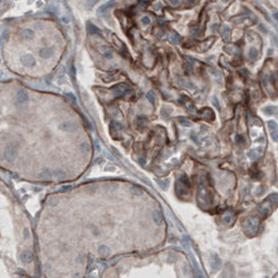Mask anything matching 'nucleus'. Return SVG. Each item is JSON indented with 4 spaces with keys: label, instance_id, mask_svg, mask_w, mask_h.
<instances>
[{
    "label": "nucleus",
    "instance_id": "c756f323",
    "mask_svg": "<svg viewBox=\"0 0 278 278\" xmlns=\"http://www.w3.org/2000/svg\"><path fill=\"white\" fill-rule=\"evenodd\" d=\"M57 203H58V200H57L56 198H50V199H49V205H51V206L57 205Z\"/></svg>",
    "mask_w": 278,
    "mask_h": 278
},
{
    "label": "nucleus",
    "instance_id": "f704fd0d",
    "mask_svg": "<svg viewBox=\"0 0 278 278\" xmlns=\"http://www.w3.org/2000/svg\"><path fill=\"white\" fill-rule=\"evenodd\" d=\"M62 21H64V23H68V20H67V19L65 18V17H64V18H62Z\"/></svg>",
    "mask_w": 278,
    "mask_h": 278
},
{
    "label": "nucleus",
    "instance_id": "5701e85b",
    "mask_svg": "<svg viewBox=\"0 0 278 278\" xmlns=\"http://www.w3.org/2000/svg\"><path fill=\"white\" fill-rule=\"evenodd\" d=\"M268 127H269V129H270V131H271V130H275V129H277L278 126H277V123H276V121H274V120H270V121L268 123Z\"/></svg>",
    "mask_w": 278,
    "mask_h": 278
},
{
    "label": "nucleus",
    "instance_id": "7c9ffc66",
    "mask_svg": "<svg viewBox=\"0 0 278 278\" xmlns=\"http://www.w3.org/2000/svg\"><path fill=\"white\" fill-rule=\"evenodd\" d=\"M168 1L173 6H178L179 5V1H180V0H168Z\"/></svg>",
    "mask_w": 278,
    "mask_h": 278
},
{
    "label": "nucleus",
    "instance_id": "a878e982",
    "mask_svg": "<svg viewBox=\"0 0 278 278\" xmlns=\"http://www.w3.org/2000/svg\"><path fill=\"white\" fill-rule=\"evenodd\" d=\"M142 25H145V26H148V25H150L151 20H150V18H149V17L145 16V17H142Z\"/></svg>",
    "mask_w": 278,
    "mask_h": 278
},
{
    "label": "nucleus",
    "instance_id": "a211bd4d",
    "mask_svg": "<svg viewBox=\"0 0 278 278\" xmlns=\"http://www.w3.org/2000/svg\"><path fill=\"white\" fill-rule=\"evenodd\" d=\"M178 121H179V123H180L181 126H184V127H192V121L186 118H178Z\"/></svg>",
    "mask_w": 278,
    "mask_h": 278
},
{
    "label": "nucleus",
    "instance_id": "72a5a7b5",
    "mask_svg": "<svg viewBox=\"0 0 278 278\" xmlns=\"http://www.w3.org/2000/svg\"><path fill=\"white\" fill-rule=\"evenodd\" d=\"M2 35H4V38H5V39H7V38H8V36H7V35H8V33H7V31H4V32H2Z\"/></svg>",
    "mask_w": 278,
    "mask_h": 278
},
{
    "label": "nucleus",
    "instance_id": "393cba45",
    "mask_svg": "<svg viewBox=\"0 0 278 278\" xmlns=\"http://www.w3.org/2000/svg\"><path fill=\"white\" fill-rule=\"evenodd\" d=\"M271 138H273L274 142H278V128L275 129V130H271Z\"/></svg>",
    "mask_w": 278,
    "mask_h": 278
},
{
    "label": "nucleus",
    "instance_id": "20e7f679",
    "mask_svg": "<svg viewBox=\"0 0 278 278\" xmlns=\"http://www.w3.org/2000/svg\"><path fill=\"white\" fill-rule=\"evenodd\" d=\"M28 100H29V96H28V94L26 91L25 90L18 91L17 97H16V105L23 106V105H25V104H27Z\"/></svg>",
    "mask_w": 278,
    "mask_h": 278
},
{
    "label": "nucleus",
    "instance_id": "b1692460",
    "mask_svg": "<svg viewBox=\"0 0 278 278\" xmlns=\"http://www.w3.org/2000/svg\"><path fill=\"white\" fill-rule=\"evenodd\" d=\"M88 32H89V33H98V32H99V30H98V29H97L95 26L89 25V26H88Z\"/></svg>",
    "mask_w": 278,
    "mask_h": 278
},
{
    "label": "nucleus",
    "instance_id": "7ed1b4c3",
    "mask_svg": "<svg viewBox=\"0 0 278 278\" xmlns=\"http://www.w3.org/2000/svg\"><path fill=\"white\" fill-rule=\"evenodd\" d=\"M20 61L23 62V66H26V67H33L35 65H36V59H35V57L31 55V54H25V55L21 56V58H20Z\"/></svg>",
    "mask_w": 278,
    "mask_h": 278
},
{
    "label": "nucleus",
    "instance_id": "4be33fe9",
    "mask_svg": "<svg viewBox=\"0 0 278 278\" xmlns=\"http://www.w3.org/2000/svg\"><path fill=\"white\" fill-rule=\"evenodd\" d=\"M147 98H148V100L150 101L151 104H154L155 102V94H154V91H149L147 94Z\"/></svg>",
    "mask_w": 278,
    "mask_h": 278
},
{
    "label": "nucleus",
    "instance_id": "9d476101",
    "mask_svg": "<svg viewBox=\"0 0 278 278\" xmlns=\"http://www.w3.org/2000/svg\"><path fill=\"white\" fill-rule=\"evenodd\" d=\"M20 35H21V37H23V39H26V40H31L32 38L35 37V31H33L32 29L27 28V29H23Z\"/></svg>",
    "mask_w": 278,
    "mask_h": 278
},
{
    "label": "nucleus",
    "instance_id": "dca6fc26",
    "mask_svg": "<svg viewBox=\"0 0 278 278\" xmlns=\"http://www.w3.org/2000/svg\"><path fill=\"white\" fill-rule=\"evenodd\" d=\"M114 5H115V0H110L109 2H107V4H105V5L101 6L100 8H99V11H98V12H101V14H102V12H105L107 9L111 8V7H113Z\"/></svg>",
    "mask_w": 278,
    "mask_h": 278
},
{
    "label": "nucleus",
    "instance_id": "c85d7f7f",
    "mask_svg": "<svg viewBox=\"0 0 278 278\" xmlns=\"http://www.w3.org/2000/svg\"><path fill=\"white\" fill-rule=\"evenodd\" d=\"M223 220H224V223L230 224L232 223V216H230V215H225L223 217Z\"/></svg>",
    "mask_w": 278,
    "mask_h": 278
},
{
    "label": "nucleus",
    "instance_id": "9b49d317",
    "mask_svg": "<svg viewBox=\"0 0 278 278\" xmlns=\"http://www.w3.org/2000/svg\"><path fill=\"white\" fill-rule=\"evenodd\" d=\"M98 254L100 257H108L110 255V248L106 245H101L99 246V249H98Z\"/></svg>",
    "mask_w": 278,
    "mask_h": 278
},
{
    "label": "nucleus",
    "instance_id": "f03ea898",
    "mask_svg": "<svg viewBox=\"0 0 278 278\" xmlns=\"http://www.w3.org/2000/svg\"><path fill=\"white\" fill-rule=\"evenodd\" d=\"M244 228L246 230V233L249 235V236H253L255 235L257 229H258V223L256 221L255 219H251V220H247L244 224Z\"/></svg>",
    "mask_w": 278,
    "mask_h": 278
},
{
    "label": "nucleus",
    "instance_id": "39448f33",
    "mask_svg": "<svg viewBox=\"0 0 278 278\" xmlns=\"http://www.w3.org/2000/svg\"><path fill=\"white\" fill-rule=\"evenodd\" d=\"M113 91H114L115 96L123 97L127 94V91H130V88L128 86H126V85L121 83V85H118V86L114 87V88H113Z\"/></svg>",
    "mask_w": 278,
    "mask_h": 278
},
{
    "label": "nucleus",
    "instance_id": "6e6552de",
    "mask_svg": "<svg viewBox=\"0 0 278 278\" xmlns=\"http://www.w3.org/2000/svg\"><path fill=\"white\" fill-rule=\"evenodd\" d=\"M210 267L213 268V270H218L221 267V261L218 258V256L214 255L210 258Z\"/></svg>",
    "mask_w": 278,
    "mask_h": 278
},
{
    "label": "nucleus",
    "instance_id": "f257e3e1",
    "mask_svg": "<svg viewBox=\"0 0 278 278\" xmlns=\"http://www.w3.org/2000/svg\"><path fill=\"white\" fill-rule=\"evenodd\" d=\"M17 154H18V147L16 146V145H14V144H11V145H9V146L5 149L4 157H5L6 160L11 161V160H14L15 158H16Z\"/></svg>",
    "mask_w": 278,
    "mask_h": 278
},
{
    "label": "nucleus",
    "instance_id": "cd10ccee",
    "mask_svg": "<svg viewBox=\"0 0 278 278\" xmlns=\"http://www.w3.org/2000/svg\"><path fill=\"white\" fill-rule=\"evenodd\" d=\"M80 148L82 149V151H86L87 152V151H89V148H90V147H89V144H88V142H82L81 145H80Z\"/></svg>",
    "mask_w": 278,
    "mask_h": 278
},
{
    "label": "nucleus",
    "instance_id": "6ab92c4d",
    "mask_svg": "<svg viewBox=\"0 0 278 278\" xmlns=\"http://www.w3.org/2000/svg\"><path fill=\"white\" fill-rule=\"evenodd\" d=\"M223 37H224V40L228 41L230 39V29L228 27H225L223 30Z\"/></svg>",
    "mask_w": 278,
    "mask_h": 278
},
{
    "label": "nucleus",
    "instance_id": "f8f14e48",
    "mask_svg": "<svg viewBox=\"0 0 278 278\" xmlns=\"http://www.w3.org/2000/svg\"><path fill=\"white\" fill-rule=\"evenodd\" d=\"M59 128L61 129V130H64V131L70 132V131H73V129L76 128V126H75L73 123H62L59 126Z\"/></svg>",
    "mask_w": 278,
    "mask_h": 278
},
{
    "label": "nucleus",
    "instance_id": "bb28decb",
    "mask_svg": "<svg viewBox=\"0 0 278 278\" xmlns=\"http://www.w3.org/2000/svg\"><path fill=\"white\" fill-rule=\"evenodd\" d=\"M236 142H237L238 145H242V142H245V139H244V137L242 136V135H236Z\"/></svg>",
    "mask_w": 278,
    "mask_h": 278
},
{
    "label": "nucleus",
    "instance_id": "473e14b6",
    "mask_svg": "<svg viewBox=\"0 0 278 278\" xmlns=\"http://www.w3.org/2000/svg\"><path fill=\"white\" fill-rule=\"evenodd\" d=\"M25 237L26 238L30 237V234H28V229H25Z\"/></svg>",
    "mask_w": 278,
    "mask_h": 278
},
{
    "label": "nucleus",
    "instance_id": "ddd939ff",
    "mask_svg": "<svg viewBox=\"0 0 278 278\" xmlns=\"http://www.w3.org/2000/svg\"><path fill=\"white\" fill-rule=\"evenodd\" d=\"M38 177L40 178V179H51L52 178V171H50L49 169H46V170L41 171L38 175Z\"/></svg>",
    "mask_w": 278,
    "mask_h": 278
},
{
    "label": "nucleus",
    "instance_id": "2f4dec72",
    "mask_svg": "<svg viewBox=\"0 0 278 278\" xmlns=\"http://www.w3.org/2000/svg\"><path fill=\"white\" fill-rule=\"evenodd\" d=\"M265 192V188H264V187H261V188H260V186H259V188L257 189V192H256V194H259V192H260V194H263V192Z\"/></svg>",
    "mask_w": 278,
    "mask_h": 278
},
{
    "label": "nucleus",
    "instance_id": "2eb2a0df",
    "mask_svg": "<svg viewBox=\"0 0 278 278\" xmlns=\"http://www.w3.org/2000/svg\"><path fill=\"white\" fill-rule=\"evenodd\" d=\"M66 177V173L61 169H57L55 171H52V178H57V179H62Z\"/></svg>",
    "mask_w": 278,
    "mask_h": 278
},
{
    "label": "nucleus",
    "instance_id": "f3484780",
    "mask_svg": "<svg viewBox=\"0 0 278 278\" xmlns=\"http://www.w3.org/2000/svg\"><path fill=\"white\" fill-rule=\"evenodd\" d=\"M264 113L267 115H276L278 113V109H277V107H275V106H269V107H266V108H265Z\"/></svg>",
    "mask_w": 278,
    "mask_h": 278
},
{
    "label": "nucleus",
    "instance_id": "423d86ee",
    "mask_svg": "<svg viewBox=\"0 0 278 278\" xmlns=\"http://www.w3.org/2000/svg\"><path fill=\"white\" fill-rule=\"evenodd\" d=\"M32 259H33V255H32V253L30 250L25 249V250L21 251V254H20V260L23 261V264H29V263L32 261Z\"/></svg>",
    "mask_w": 278,
    "mask_h": 278
},
{
    "label": "nucleus",
    "instance_id": "aec40b11",
    "mask_svg": "<svg viewBox=\"0 0 278 278\" xmlns=\"http://www.w3.org/2000/svg\"><path fill=\"white\" fill-rule=\"evenodd\" d=\"M102 56L106 57V58H113V51L109 50V49H106V48H102Z\"/></svg>",
    "mask_w": 278,
    "mask_h": 278
},
{
    "label": "nucleus",
    "instance_id": "0eeeda50",
    "mask_svg": "<svg viewBox=\"0 0 278 278\" xmlns=\"http://www.w3.org/2000/svg\"><path fill=\"white\" fill-rule=\"evenodd\" d=\"M52 55H54V50L51 48H48V47H45V48L40 49V51H39V56L42 59H48Z\"/></svg>",
    "mask_w": 278,
    "mask_h": 278
},
{
    "label": "nucleus",
    "instance_id": "4468645a",
    "mask_svg": "<svg viewBox=\"0 0 278 278\" xmlns=\"http://www.w3.org/2000/svg\"><path fill=\"white\" fill-rule=\"evenodd\" d=\"M258 49L257 48H255V47H251L250 49H249V54H248V56H249V59L250 60H256L257 58H258Z\"/></svg>",
    "mask_w": 278,
    "mask_h": 278
},
{
    "label": "nucleus",
    "instance_id": "412c9836",
    "mask_svg": "<svg viewBox=\"0 0 278 278\" xmlns=\"http://www.w3.org/2000/svg\"><path fill=\"white\" fill-rule=\"evenodd\" d=\"M98 1H99V0H87V2H86V8L90 9V8H92L94 6L96 5Z\"/></svg>",
    "mask_w": 278,
    "mask_h": 278
},
{
    "label": "nucleus",
    "instance_id": "1a4fd4ad",
    "mask_svg": "<svg viewBox=\"0 0 278 278\" xmlns=\"http://www.w3.org/2000/svg\"><path fill=\"white\" fill-rule=\"evenodd\" d=\"M152 220L157 226H161L163 225V216L159 210H154L152 211Z\"/></svg>",
    "mask_w": 278,
    "mask_h": 278
}]
</instances>
